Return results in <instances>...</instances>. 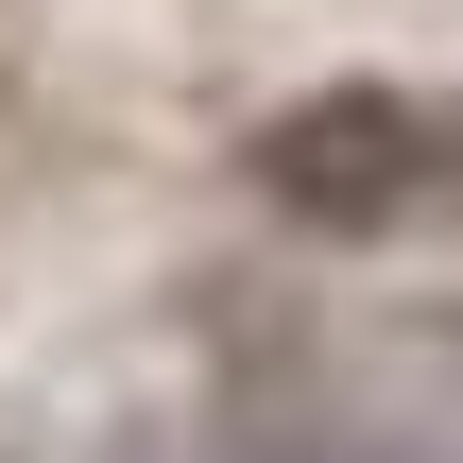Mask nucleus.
Here are the masks:
<instances>
[{"label": "nucleus", "mask_w": 463, "mask_h": 463, "mask_svg": "<svg viewBox=\"0 0 463 463\" xmlns=\"http://www.w3.org/2000/svg\"><path fill=\"white\" fill-rule=\"evenodd\" d=\"M241 189H258L275 223H309V241H395V223L447 189V120H430L412 86H378V69H326V86H292V103L241 137Z\"/></svg>", "instance_id": "obj_1"}]
</instances>
